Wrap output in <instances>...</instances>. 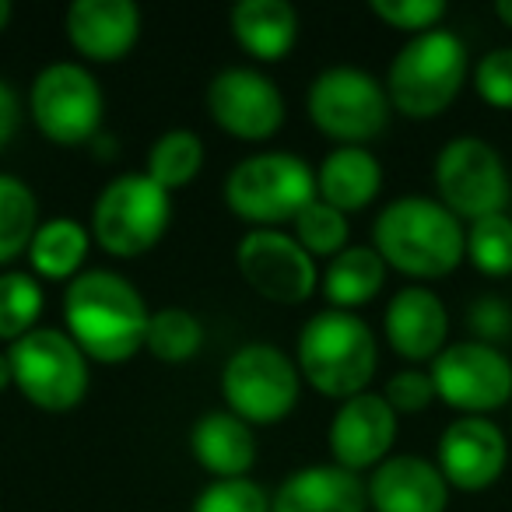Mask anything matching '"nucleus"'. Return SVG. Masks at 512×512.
Returning <instances> with one entry per match:
<instances>
[{
	"label": "nucleus",
	"instance_id": "1",
	"mask_svg": "<svg viewBox=\"0 0 512 512\" xmlns=\"http://www.w3.org/2000/svg\"><path fill=\"white\" fill-rule=\"evenodd\" d=\"M64 320L67 334L88 358L120 365L144 348L151 313L144 295L123 274L95 267L67 281Z\"/></svg>",
	"mask_w": 512,
	"mask_h": 512
},
{
	"label": "nucleus",
	"instance_id": "2",
	"mask_svg": "<svg viewBox=\"0 0 512 512\" xmlns=\"http://www.w3.org/2000/svg\"><path fill=\"white\" fill-rule=\"evenodd\" d=\"M372 249L386 267L411 278H446L467 256V232L442 200L397 197L372 225Z\"/></svg>",
	"mask_w": 512,
	"mask_h": 512
},
{
	"label": "nucleus",
	"instance_id": "3",
	"mask_svg": "<svg viewBox=\"0 0 512 512\" xmlns=\"http://www.w3.org/2000/svg\"><path fill=\"white\" fill-rule=\"evenodd\" d=\"M379 348L372 327L348 309H320L306 320L295 344L302 379L323 397L348 400L376 376Z\"/></svg>",
	"mask_w": 512,
	"mask_h": 512
},
{
	"label": "nucleus",
	"instance_id": "4",
	"mask_svg": "<svg viewBox=\"0 0 512 512\" xmlns=\"http://www.w3.org/2000/svg\"><path fill=\"white\" fill-rule=\"evenodd\" d=\"M467 81V46L456 32L432 29L411 36L386 71V95L393 109L411 120L446 113Z\"/></svg>",
	"mask_w": 512,
	"mask_h": 512
},
{
	"label": "nucleus",
	"instance_id": "5",
	"mask_svg": "<svg viewBox=\"0 0 512 512\" xmlns=\"http://www.w3.org/2000/svg\"><path fill=\"white\" fill-rule=\"evenodd\" d=\"M316 200V169L292 151H256L232 165L225 204L242 221L274 228L295 221Z\"/></svg>",
	"mask_w": 512,
	"mask_h": 512
},
{
	"label": "nucleus",
	"instance_id": "6",
	"mask_svg": "<svg viewBox=\"0 0 512 512\" xmlns=\"http://www.w3.org/2000/svg\"><path fill=\"white\" fill-rule=\"evenodd\" d=\"M172 218L169 190L148 172H123L99 190L92 207V235L106 253L130 260L158 246Z\"/></svg>",
	"mask_w": 512,
	"mask_h": 512
},
{
	"label": "nucleus",
	"instance_id": "7",
	"mask_svg": "<svg viewBox=\"0 0 512 512\" xmlns=\"http://www.w3.org/2000/svg\"><path fill=\"white\" fill-rule=\"evenodd\" d=\"M309 120L341 144H365L390 123V95L376 74L362 67L337 64L313 78L306 95Z\"/></svg>",
	"mask_w": 512,
	"mask_h": 512
},
{
	"label": "nucleus",
	"instance_id": "8",
	"mask_svg": "<svg viewBox=\"0 0 512 512\" xmlns=\"http://www.w3.org/2000/svg\"><path fill=\"white\" fill-rule=\"evenodd\" d=\"M302 372L274 344H242L221 369V393L246 425H274L299 404Z\"/></svg>",
	"mask_w": 512,
	"mask_h": 512
},
{
	"label": "nucleus",
	"instance_id": "9",
	"mask_svg": "<svg viewBox=\"0 0 512 512\" xmlns=\"http://www.w3.org/2000/svg\"><path fill=\"white\" fill-rule=\"evenodd\" d=\"M15 386L29 404L43 411H71L88 393V355L71 334L36 327L8 348Z\"/></svg>",
	"mask_w": 512,
	"mask_h": 512
},
{
	"label": "nucleus",
	"instance_id": "10",
	"mask_svg": "<svg viewBox=\"0 0 512 512\" xmlns=\"http://www.w3.org/2000/svg\"><path fill=\"white\" fill-rule=\"evenodd\" d=\"M102 85L88 67L74 60H57L43 67L29 88V113L43 137L60 148H78L92 141L102 123Z\"/></svg>",
	"mask_w": 512,
	"mask_h": 512
},
{
	"label": "nucleus",
	"instance_id": "11",
	"mask_svg": "<svg viewBox=\"0 0 512 512\" xmlns=\"http://www.w3.org/2000/svg\"><path fill=\"white\" fill-rule=\"evenodd\" d=\"M435 190L456 218L477 221L505 214L512 186L502 155L481 137L463 134L453 137L435 158Z\"/></svg>",
	"mask_w": 512,
	"mask_h": 512
},
{
	"label": "nucleus",
	"instance_id": "12",
	"mask_svg": "<svg viewBox=\"0 0 512 512\" xmlns=\"http://www.w3.org/2000/svg\"><path fill=\"white\" fill-rule=\"evenodd\" d=\"M428 372H432L435 397L470 418H484L512 400V362L495 344H446Z\"/></svg>",
	"mask_w": 512,
	"mask_h": 512
},
{
	"label": "nucleus",
	"instance_id": "13",
	"mask_svg": "<svg viewBox=\"0 0 512 512\" xmlns=\"http://www.w3.org/2000/svg\"><path fill=\"white\" fill-rule=\"evenodd\" d=\"M235 264L256 295L281 306H299L320 288L316 256L281 228H249L235 246Z\"/></svg>",
	"mask_w": 512,
	"mask_h": 512
},
{
	"label": "nucleus",
	"instance_id": "14",
	"mask_svg": "<svg viewBox=\"0 0 512 512\" xmlns=\"http://www.w3.org/2000/svg\"><path fill=\"white\" fill-rule=\"evenodd\" d=\"M207 113L239 141H267L285 123V95L256 67H225L207 85Z\"/></svg>",
	"mask_w": 512,
	"mask_h": 512
},
{
	"label": "nucleus",
	"instance_id": "15",
	"mask_svg": "<svg viewBox=\"0 0 512 512\" xmlns=\"http://www.w3.org/2000/svg\"><path fill=\"white\" fill-rule=\"evenodd\" d=\"M327 442L334 463L351 474L379 467L397 442V411L386 404L383 393H355V397L341 400L334 421H330Z\"/></svg>",
	"mask_w": 512,
	"mask_h": 512
},
{
	"label": "nucleus",
	"instance_id": "16",
	"mask_svg": "<svg viewBox=\"0 0 512 512\" xmlns=\"http://www.w3.org/2000/svg\"><path fill=\"white\" fill-rule=\"evenodd\" d=\"M509 463V442L505 432L488 418H463L449 421L439 439V470L449 488L484 491L502 477Z\"/></svg>",
	"mask_w": 512,
	"mask_h": 512
},
{
	"label": "nucleus",
	"instance_id": "17",
	"mask_svg": "<svg viewBox=\"0 0 512 512\" xmlns=\"http://www.w3.org/2000/svg\"><path fill=\"white\" fill-rule=\"evenodd\" d=\"M64 25L67 39L81 57L113 64L134 50L141 36V8L134 0H74Z\"/></svg>",
	"mask_w": 512,
	"mask_h": 512
},
{
	"label": "nucleus",
	"instance_id": "18",
	"mask_svg": "<svg viewBox=\"0 0 512 512\" xmlns=\"http://www.w3.org/2000/svg\"><path fill=\"white\" fill-rule=\"evenodd\" d=\"M390 348L407 362H435L446 348L449 313L442 299L425 285H407L390 299L383 316Z\"/></svg>",
	"mask_w": 512,
	"mask_h": 512
},
{
	"label": "nucleus",
	"instance_id": "19",
	"mask_svg": "<svg viewBox=\"0 0 512 512\" xmlns=\"http://www.w3.org/2000/svg\"><path fill=\"white\" fill-rule=\"evenodd\" d=\"M365 491L376 512H446L449 505V484L439 463L407 453L386 456L372 470Z\"/></svg>",
	"mask_w": 512,
	"mask_h": 512
},
{
	"label": "nucleus",
	"instance_id": "20",
	"mask_svg": "<svg viewBox=\"0 0 512 512\" xmlns=\"http://www.w3.org/2000/svg\"><path fill=\"white\" fill-rule=\"evenodd\" d=\"M274 512H365L369 491L362 477L337 463L299 467L281 481L271 498Z\"/></svg>",
	"mask_w": 512,
	"mask_h": 512
},
{
	"label": "nucleus",
	"instance_id": "21",
	"mask_svg": "<svg viewBox=\"0 0 512 512\" xmlns=\"http://www.w3.org/2000/svg\"><path fill=\"white\" fill-rule=\"evenodd\" d=\"M383 190V165L365 144H337L316 169V197L337 211H362Z\"/></svg>",
	"mask_w": 512,
	"mask_h": 512
},
{
	"label": "nucleus",
	"instance_id": "22",
	"mask_svg": "<svg viewBox=\"0 0 512 512\" xmlns=\"http://www.w3.org/2000/svg\"><path fill=\"white\" fill-rule=\"evenodd\" d=\"M190 449L197 463L214 474V481H228V477H242L256 463V439L253 425L232 411H207L204 418L193 425Z\"/></svg>",
	"mask_w": 512,
	"mask_h": 512
},
{
	"label": "nucleus",
	"instance_id": "23",
	"mask_svg": "<svg viewBox=\"0 0 512 512\" xmlns=\"http://www.w3.org/2000/svg\"><path fill=\"white\" fill-rule=\"evenodd\" d=\"M232 32L256 60H285L299 39V11L288 0H239L232 8Z\"/></svg>",
	"mask_w": 512,
	"mask_h": 512
},
{
	"label": "nucleus",
	"instance_id": "24",
	"mask_svg": "<svg viewBox=\"0 0 512 512\" xmlns=\"http://www.w3.org/2000/svg\"><path fill=\"white\" fill-rule=\"evenodd\" d=\"M386 281V260L372 246H348L320 274V288L334 309H355L376 299Z\"/></svg>",
	"mask_w": 512,
	"mask_h": 512
},
{
	"label": "nucleus",
	"instance_id": "25",
	"mask_svg": "<svg viewBox=\"0 0 512 512\" xmlns=\"http://www.w3.org/2000/svg\"><path fill=\"white\" fill-rule=\"evenodd\" d=\"M29 264L39 278L50 281H74L88 256V228L78 218H50L39 221L36 235L29 242Z\"/></svg>",
	"mask_w": 512,
	"mask_h": 512
},
{
	"label": "nucleus",
	"instance_id": "26",
	"mask_svg": "<svg viewBox=\"0 0 512 512\" xmlns=\"http://www.w3.org/2000/svg\"><path fill=\"white\" fill-rule=\"evenodd\" d=\"M39 228V200L32 186L18 176L0 172V267L29 253Z\"/></svg>",
	"mask_w": 512,
	"mask_h": 512
},
{
	"label": "nucleus",
	"instance_id": "27",
	"mask_svg": "<svg viewBox=\"0 0 512 512\" xmlns=\"http://www.w3.org/2000/svg\"><path fill=\"white\" fill-rule=\"evenodd\" d=\"M200 169H204V141H200V134L176 127L155 137V144L148 151V176L162 190H179V186L193 183Z\"/></svg>",
	"mask_w": 512,
	"mask_h": 512
},
{
	"label": "nucleus",
	"instance_id": "28",
	"mask_svg": "<svg viewBox=\"0 0 512 512\" xmlns=\"http://www.w3.org/2000/svg\"><path fill=\"white\" fill-rule=\"evenodd\" d=\"M144 348H148L158 362L183 365L204 348V323H200L190 309L165 306V309H158V313H151Z\"/></svg>",
	"mask_w": 512,
	"mask_h": 512
},
{
	"label": "nucleus",
	"instance_id": "29",
	"mask_svg": "<svg viewBox=\"0 0 512 512\" xmlns=\"http://www.w3.org/2000/svg\"><path fill=\"white\" fill-rule=\"evenodd\" d=\"M43 285L36 274L4 271L0 274V341H22L25 334L36 330V320L43 313Z\"/></svg>",
	"mask_w": 512,
	"mask_h": 512
},
{
	"label": "nucleus",
	"instance_id": "30",
	"mask_svg": "<svg viewBox=\"0 0 512 512\" xmlns=\"http://www.w3.org/2000/svg\"><path fill=\"white\" fill-rule=\"evenodd\" d=\"M467 260L488 278L512 274V218L509 214H488L470 221L467 228Z\"/></svg>",
	"mask_w": 512,
	"mask_h": 512
},
{
	"label": "nucleus",
	"instance_id": "31",
	"mask_svg": "<svg viewBox=\"0 0 512 512\" xmlns=\"http://www.w3.org/2000/svg\"><path fill=\"white\" fill-rule=\"evenodd\" d=\"M292 225V235L306 246L309 256H330L334 260L341 249H348V214L330 207L327 200L316 197Z\"/></svg>",
	"mask_w": 512,
	"mask_h": 512
},
{
	"label": "nucleus",
	"instance_id": "32",
	"mask_svg": "<svg viewBox=\"0 0 512 512\" xmlns=\"http://www.w3.org/2000/svg\"><path fill=\"white\" fill-rule=\"evenodd\" d=\"M193 512H274L267 491L249 477L211 481L193 502Z\"/></svg>",
	"mask_w": 512,
	"mask_h": 512
},
{
	"label": "nucleus",
	"instance_id": "33",
	"mask_svg": "<svg viewBox=\"0 0 512 512\" xmlns=\"http://www.w3.org/2000/svg\"><path fill=\"white\" fill-rule=\"evenodd\" d=\"M369 8L386 25H393L400 32H411V36L439 29V22L446 18V4L442 0H372Z\"/></svg>",
	"mask_w": 512,
	"mask_h": 512
},
{
	"label": "nucleus",
	"instance_id": "34",
	"mask_svg": "<svg viewBox=\"0 0 512 512\" xmlns=\"http://www.w3.org/2000/svg\"><path fill=\"white\" fill-rule=\"evenodd\" d=\"M474 88L488 106L512 109V50H491L477 60Z\"/></svg>",
	"mask_w": 512,
	"mask_h": 512
},
{
	"label": "nucleus",
	"instance_id": "35",
	"mask_svg": "<svg viewBox=\"0 0 512 512\" xmlns=\"http://www.w3.org/2000/svg\"><path fill=\"white\" fill-rule=\"evenodd\" d=\"M386 404L393 407L397 414H418L425 411L428 404L435 400V383H432V372H421V369H400L390 376L383 390Z\"/></svg>",
	"mask_w": 512,
	"mask_h": 512
},
{
	"label": "nucleus",
	"instance_id": "36",
	"mask_svg": "<svg viewBox=\"0 0 512 512\" xmlns=\"http://www.w3.org/2000/svg\"><path fill=\"white\" fill-rule=\"evenodd\" d=\"M470 327H474L477 337H484V344L502 341L512 327V313L502 299H477L474 313H470Z\"/></svg>",
	"mask_w": 512,
	"mask_h": 512
},
{
	"label": "nucleus",
	"instance_id": "37",
	"mask_svg": "<svg viewBox=\"0 0 512 512\" xmlns=\"http://www.w3.org/2000/svg\"><path fill=\"white\" fill-rule=\"evenodd\" d=\"M18 123H22V102L18 92L0 78V148H8V141L15 137Z\"/></svg>",
	"mask_w": 512,
	"mask_h": 512
},
{
	"label": "nucleus",
	"instance_id": "38",
	"mask_svg": "<svg viewBox=\"0 0 512 512\" xmlns=\"http://www.w3.org/2000/svg\"><path fill=\"white\" fill-rule=\"evenodd\" d=\"M8 386H15V372H11V358H8V351H0V393L8 390Z\"/></svg>",
	"mask_w": 512,
	"mask_h": 512
},
{
	"label": "nucleus",
	"instance_id": "39",
	"mask_svg": "<svg viewBox=\"0 0 512 512\" xmlns=\"http://www.w3.org/2000/svg\"><path fill=\"white\" fill-rule=\"evenodd\" d=\"M495 15H498V22L509 25V29H512V0H498V4H495Z\"/></svg>",
	"mask_w": 512,
	"mask_h": 512
},
{
	"label": "nucleus",
	"instance_id": "40",
	"mask_svg": "<svg viewBox=\"0 0 512 512\" xmlns=\"http://www.w3.org/2000/svg\"><path fill=\"white\" fill-rule=\"evenodd\" d=\"M11 15H15V8H11V0H0V32L8 29Z\"/></svg>",
	"mask_w": 512,
	"mask_h": 512
}]
</instances>
